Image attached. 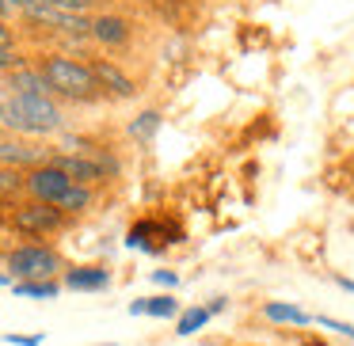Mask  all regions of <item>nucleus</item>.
Here are the masks:
<instances>
[{"instance_id":"nucleus-20","label":"nucleus","mask_w":354,"mask_h":346,"mask_svg":"<svg viewBox=\"0 0 354 346\" xmlns=\"http://www.w3.org/2000/svg\"><path fill=\"white\" fill-rule=\"evenodd\" d=\"M320 323H324L328 331H339V335L354 338V327H351V323H339V320H331V316H320Z\"/></svg>"},{"instance_id":"nucleus-4","label":"nucleus","mask_w":354,"mask_h":346,"mask_svg":"<svg viewBox=\"0 0 354 346\" xmlns=\"http://www.w3.org/2000/svg\"><path fill=\"white\" fill-rule=\"evenodd\" d=\"M12 232L19 236H54V232L65 229V213L57 206H46V202H19L8 217Z\"/></svg>"},{"instance_id":"nucleus-9","label":"nucleus","mask_w":354,"mask_h":346,"mask_svg":"<svg viewBox=\"0 0 354 346\" xmlns=\"http://www.w3.org/2000/svg\"><path fill=\"white\" fill-rule=\"evenodd\" d=\"M111 285V270L103 267H73L65 270V289H80V293H95Z\"/></svg>"},{"instance_id":"nucleus-12","label":"nucleus","mask_w":354,"mask_h":346,"mask_svg":"<svg viewBox=\"0 0 354 346\" xmlns=\"http://www.w3.org/2000/svg\"><path fill=\"white\" fill-rule=\"evenodd\" d=\"M179 312V305H176V297H141V300H133L130 305V316H156V320H171V316Z\"/></svg>"},{"instance_id":"nucleus-18","label":"nucleus","mask_w":354,"mask_h":346,"mask_svg":"<svg viewBox=\"0 0 354 346\" xmlns=\"http://www.w3.org/2000/svg\"><path fill=\"white\" fill-rule=\"evenodd\" d=\"M42 4H50L57 12H69V16H88L95 8V0H42Z\"/></svg>"},{"instance_id":"nucleus-28","label":"nucleus","mask_w":354,"mask_h":346,"mask_svg":"<svg viewBox=\"0 0 354 346\" xmlns=\"http://www.w3.org/2000/svg\"><path fill=\"white\" fill-rule=\"evenodd\" d=\"M0 12H8V8H4V4H0Z\"/></svg>"},{"instance_id":"nucleus-13","label":"nucleus","mask_w":354,"mask_h":346,"mask_svg":"<svg viewBox=\"0 0 354 346\" xmlns=\"http://www.w3.org/2000/svg\"><path fill=\"white\" fill-rule=\"evenodd\" d=\"M92 202H95V191H92V186L73 183V186H69V194H65V198L57 202V209H62L65 217H73V213H84V209H92Z\"/></svg>"},{"instance_id":"nucleus-23","label":"nucleus","mask_w":354,"mask_h":346,"mask_svg":"<svg viewBox=\"0 0 354 346\" xmlns=\"http://www.w3.org/2000/svg\"><path fill=\"white\" fill-rule=\"evenodd\" d=\"M153 278H156L160 285H176V282H179V278H176V270H153Z\"/></svg>"},{"instance_id":"nucleus-30","label":"nucleus","mask_w":354,"mask_h":346,"mask_svg":"<svg viewBox=\"0 0 354 346\" xmlns=\"http://www.w3.org/2000/svg\"><path fill=\"white\" fill-rule=\"evenodd\" d=\"M194 4H202V0H194Z\"/></svg>"},{"instance_id":"nucleus-7","label":"nucleus","mask_w":354,"mask_h":346,"mask_svg":"<svg viewBox=\"0 0 354 346\" xmlns=\"http://www.w3.org/2000/svg\"><path fill=\"white\" fill-rule=\"evenodd\" d=\"M54 156L46 148L31 145V141H19V137H8V133H0V168H39V164H50Z\"/></svg>"},{"instance_id":"nucleus-3","label":"nucleus","mask_w":354,"mask_h":346,"mask_svg":"<svg viewBox=\"0 0 354 346\" xmlns=\"http://www.w3.org/2000/svg\"><path fill=\"white\" fill-rule=\"evenodd\" d=\"M4 267L16 282H54V274L62 270V255L50 244H19L4 255Z\"/></svg>"},{"instance_id":"nucleus-10","label":"nucleus","mask_w":354,"mask_h":346,"mask_svg":"<svg viewBox=\"0 0 354 346\" xmlns=\"http://www.w3.org/2000/svg\"><path fill=\"white\" fill-rule=\"evenodd\" d=\"M4 88H8L12 95H50L42 73H39V69H27V65L12 69V73H8V84H4Z\"/></svg>"},{"instance_id":"nucleus-19","label":"nucleus","mask_w":354,"mask_h":346,"mask_svg":"<svg viewBox=\"0 0 354 346\" xmlns=\"http://www.w3.org/2000/svg\"><path fill=\"white\" fill-rule=\"evenodd\" d=\"M19 65L24 61H19L16 50H0V73H12V69H19Z\"/></svg>"},{"instance_id":"nucleus-14","label":"nucleus","mask_w":354,"mask_h":346,"mask_svg":"<svg viewBox=\"0 0 354 346\" xmlns=\"http://www.w3.org/2000/svg\"><path fill=\"white\" fill-rule=\"evenodd\" d=\"M160 224H156V221H141V224H133V229H130V236H126V244H130V247H145V251H160V240H156V236H160Z\"/></svg>"},{"instance_id":"nucleus-15","label":"nucleus","mask_w":354,"mask_h":346,"mask_svg":"<svg viewBox=\"0 0 354 346\" xmlns=\"http://www.w3.org/2000/svg\"><path fill=\"white\" fill-rule=\"evenodd\" d=\"M160 122H164L160 110H141V115L130 122V137L133 141H153V133L160 130Z\"/></svg>"},{"instance_id":"nucleus-6","label":"nucleus","mask_w":354,"mask_h":346,"mask_svg":"<svg viewBox=\"0 0 354 346\" xmlns=\"http://www.w3.org/2000/svg\"><path fill=\"white\" fill-rule=\"evenodd\" d=\"M88 65H92L95 84H100L103 95H111V99H133V95H138L133 77L118 61H111V57H95V61H88Z\"/></svg>"},{"instance_id":"nucleus-11","label":"nucleus","mask_w":354,"mask_h":346,"mask_svg":"<svg viewBox=\"0 0 354 346\" xmlns=\"http://www.w3.org/2000/svg\"><path fill=\"white\" fill-rule=\"evenodd\" d=\"M263 320H270V323H293V327H308V323H313V316L301 312L297 305H286V300H267V305H263Z\"/></svg>"},{"instance_id":"nucleus-16","label":"nucleus","mask_w":354,"mask_h":346,"mask_svg":"<svg viewBox=\"0 0 354 346\" xmlns=\"http://www.w3.org/2000/svg\"><path fill=\"white\" fill-rule=\"evenodd\" d=\"M209 316H214L209 308H187V312L179 316V323H176V335L187 338V335H194V331H202L209 323Z\"/></svg>"},{"instance_id":"nucleus-25","label":"nucleus","mask_w":354,"mask_h":346,"mask_svg":"<svg viewBox=\"0 0 354 346\" xmlns=\"http://www.w3.org/2000/svg\"><path fill=\"white\" fill-rule=\"evenodd\" d=\"M335 282H339V285H343V289H346V293H354V282H351V278H343V274H339V278H335Z\"/></svg>"},{"instance_id":"nucleus-17","label":"nucleus","mask_w":354,"mask_h":346,"mask_svg":"<svg viewBox=\"0 0 354 346\" xmlns=\"http://www.w3.org/2000/svg\"><path fill=\"white\" fill-rule=\"evenodd\" d=\"M12 289H16L19 297H57L62 285H57V282H16Z\"/></svg>"},{"instance_id":"nucleus-27","label":"nucleus","mask_w":354,"mask_h":346,"mask_svg":"<svg viewBox=\"0 0 354 346\" xmlns=\"http://www.w3.org/2000/svg\"><path fill=\"white\" fill-rule=\"evenodd\" d=\"M4 202H8V198H4V194H0V206H4Z\"/></svg>"},{"instance_id":"nucleus-5","label":"nucleus","mask_w":354,"mask_h":346,"mask_svg":"<svg viewBox=\"0 0 354 346\" xmlns=\"http://www.w3.org/2000/svg\"><path fill=\"white\" fill-rule=\"evenodd\" d=\"M69 186H73V179L65 175V171L57 168L54 160H50V164H39V168H31V171H24V191H27V198H31V202L57 206V202L69 194Z\"/></svg>"},{"instance_id":"nucleus-2","label":"nucleus","mask_w":354,"mask_h":346,"mask_svg":"<svg viewBox=\"0 0 354 346\" xmlns=\"http://www.w3.org/2000/svg\"><path fill=\"white\" fill-rule=\"evenodd\" d=\"M35 69L42 73L50 95H62V99H73V103H92L103 95L88 61H77V57H65V54H42Z\"/></svg>"},{"instance_id":"nucleus-29","label":"nucleus","mask_w":354,"mask_h":346,"mask_svg":"<svg viewBox=\"0 0 354 346\" xmlns=\"http://www.w3.org/2000/svg\"><path fill=\"white\" fill-rule=\"evenodd\" d=\"M103 346H115V343H103Z\"/></svg>"},{"instance_id":"nucleus-26","label":"nucleus","mask_w":354,"mask_h":346,"mask_svg":"<svg viewBox=\"0 0 354 346\" xmlns=\"http://www.w3.org/2000/svg\"><path fill=\"white\" fill-rule=\"evenodd\" d=\"M4 282H12V278H8V274H0V285H4Z\"/></svg>"},{"instance_id":"nucleus-8","label":"nucleus","mask_w":354,"mask_h":346,"mask_svg":"<svg viewBox=\"0 0 354 346\" xmlns=\"http://www.w3.org/2000/svg\"><path fill=\"white\" fill-rule=\"evenodd\" d=\"M130 35H133L130 19L118 16V12H100V16L92 19V39L100 42V46H107V50L126 46V42H130Z\"/></svg>"},{"instance_id":"nucleus-22","label":"nucleus","mask_w":354,"mask_h":346,"mask_svg":"<svg viewBox=\"0 0 354 346\" xmlns=\"http://www.w3.org/2000/svg\"><path fill=\"white\" fill-rule=\"evenodd\" d=\"M0 50H16V31L0 19Z\"/></svg>"},{"instance_id":"nucleus-21","label":"nucleus","mask_w":354,"mask_h":346,"mask_svg":"<svg viewBox=\"0 0 354 346\" xmlns=\"http://www.w3.org/2000/svg\"><path fill=\"white\" fill-rule=\"evenodd\" d=\"M4 343H12V346H42V335H4Z\"/></svg>"},{"instance_id":"nucleus-24","label":"nucleus","mask_w":354,"mask_h":346,"mask_svg":"<svg viewBox=\"0 0 354 346\" xmlns=\"http://www.w3.org/2000/svg\"><path fill=\"white\" fill-rule=\"evenodd\" d=\"M0 4H4L8 12H27V8L35 4V0H0Z\"/></svg>"},{"instance_id":"nucleus-1","label":"nucleus","mask_w":354,"mask_h":346,"mask_svg":"<svg viewBox=\"0 0 354 346\" xmlns=\"http://www.w3.org/2000/svg\"><path fill=\"white\" fill-rule=\"evenodd\" d=\"M0 122L12 133H31V137H50L65 126V115L50 95H12L4 88L0 95Z\"/></svg>"}]
</instances>
